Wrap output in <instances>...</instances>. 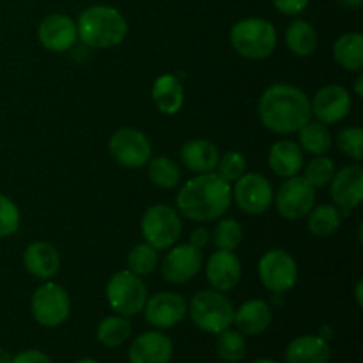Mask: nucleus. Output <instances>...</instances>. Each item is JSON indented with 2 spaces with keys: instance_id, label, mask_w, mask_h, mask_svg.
Segmentation results:
<instances>
[{
  "instance_id": "obj_28",
  "label": "nucleus",
  "mask_w": 363,
  "mask_h": 363,
  "mask_svg": "<svg viewBox=\"0 0 363 363\" xmlns=\"http://www.w3.org/2000/svg\"><path fill=\"white\" fill-rule=\"evenodd\" d=\"M286 45L296 57H311L318 50V32L308 21L294 20L286 30Z\"/></svg>"
},
{
  "instance_id": "obj_4",
  "label": "nucleus",
  "mask_w": 363,
  "mask_h": 363,
  "mask_svg": "<svg viewBox=\"0 0 363 363\" xmlns=\"http://www.w3.org/2000/svg\"><path fill=\"white\" fill-rule=\"evenodd\" d=\"M277 41V28L264 18H245L230 28V45L245 59H268L275 52Z\"/></svg>"
},
{
  "instance_id": "obj_44",
  "label": "nucleus",
  "mask_w": 363,
  "mask_h": 363,
  "mask_svg": "<svg viewBox=\"0 0 363 363\" xmlns=\"http://www.w3.org/2000/svg\"><path fill=\"white\" fill-rule=\"evenodd\" d=\"M11 360H13V357H11L9 351L0 347V363H11Z\"/></svg>"
},
{
  "instance_id": "obj_7",
  "label": "nucleus",
  "mask_w": 363,
  "mask_h": 363,
  "mask_svg": "<svg viewBox=\"0 0 363 363\" xmlns=\"http://www.w3.org/2000/svg\"><path fill=\"white\" fill-rule=\"evenodd\" d=\"M140 229L145 243L156 250H167L179 240L183 233V222L177 209L167 204H156L144 213Z\"/></svg>"
},
{
  "instance_id": "obj_17",
  "label": "nucleus",
  "mask_w": 363,
  "mask_h": 363,
  "mask_svg": "<svg viewBox=\"0 0 363 363\" xmlns=\"http://www.w3.org/2000/svg\"><path fill=\"white\" fill-rule=\"evenodd\" d=\"M38 38L39 43H41L46 50H50V52H67L69 48H73V45L78 39L77 21H73L69 16H66V14H48V16L39 23Z\"/></svg>"
},
{
  "instance_id": "obj_16",
  "label": "nucleus",
  "mask_w": 363,
  "mask_h": 363,
  "mask_svg": "<svg viewBox=\"0 0 363 363\" xmlns=\"http://www.w3.org/2000/svg\"><path fill=\"white\" fill-rule=\"evenodd\" d=\"M330 191L335 206L342 211L358 208L363 201V169L362 165L342 167L330 181Z\"/></svg>"
},
{
  "instance_id": "obj_19",
  "label": "nucleus",
  "mask_w": 363,
  "mask_h": 363,
  "mask_svg": "<svg viewBox=\"0 0 363 363\" xmlns=\"http://www.w3.org/2000/svg\"><path fill=\"white\" fill-rule=\"evenodd\" d=\"M206 277L213 289L229 293L241 280V262L233 250H216L206 264Z\"/></svg>"
},
{
  "instance_id": "obj_12",
  "label": "nucleus",
  "mask_w": 363,
  "mask_h": 363,
  "mask_svg": "<svg viewBox=\"0 0 363 363\" xmlns=\"http://www.w3.org/2000/svg\"><path fill=\"white\" fill-rule=\"evenodd\" d=\"M273 197L275 191L272 183L262 174H243L240 179L234 181L233 199L238 208L248 215H262L268 211L273 204Z\"/></svg>"
},
{
  "instance_id": "obj_39",
  "label": "nucleus",
  "mask_w": 363,
  "mask_h": 363,
  "mask_svg": "<svg viewBox=\"0 0 363 363\" xmlns=\"http://www.w3.org/2000/svg\"><path fill=\"white\" fill-rule=\"evenodd\" d=\"M273 6L277 11H280L282 14L287 16H296V14L303 13L307 9V6L311 4V0H272Z\"/></svg>"
},
{
  "instance_id": "obj_38",
  "label": "nucleus",
  "mask_w": 363,
  "mask_h": 363,
  "mask_svg": "<svg viewBox=\"0 0 363 363\" xmlns=\"http://www.w3.org/2000/svg\"><path fill=\"white\" fill-rule=\"evenodd\" d=\"M20 209L9 197L0 194V238H9L20 229Z\"/></svg>"
},
{
  "instance_id": "obj_40",
  "label": "nucleus",
  "mask_w": 363,
  "mask_h": 363,
  "mask_svg": "<svg viewBox=\"0 0 363 363\" xmlns=\"http://www.w3.org/2000/svg\"><path fill=\"white\" fill-rule=\"evenodd\" d=\"M11 363H53V362L52 358H50L46 353H43V351L27 350L23 351V353L13 357Z\"/></svg>"
},
{
  "instance_id": "obj_47",
  "label": "nucleus",
  "mask_w": 363,
  "mask_h": 363,
  "mask_svg": "<svg viewBox=\"0 0 363 363\" xmlns=\"http://www.w3.org/2000/svg\"><path fill=\"white\" fill-rule=\"evenodd\" d=\"M77 363H99V362L94 360V358H82V360H78Z\"/></svg>"
},
{
  "instance_id": "obj_34",
  "label": "nucleus",
  "mask_w": 363,
  "mask_h": 363,
  "mask_svg": "<svg viewBox=\"0 0 363 363\" xmlns=\"http://www.w3.org/2000/svg\"><path fill=\"white\" fill-rule=\"evenodd\" d=\"M303 179L307 181L311 186L314 188H323L326 184H330V181L335 176V163L332 158H328L326 155L315 156L314 160L307 163V167H303Z\"/></svg>"
},
{
  "instance_id": "obj_3",
  "label": "nucleus",
  "mask_w": 363,
  "mask_h": 363,
  "mask_svg": "<svg viewBox=\"0 0 363 363\" xmlns=\"http://www.w3.org/2000/svg\"><path fill=\"white\" fill-rule=\"evenodd\" d=\"M78 39L91 48H112L128 34V21L116 7L91 6L82 11L77 21Z\"/></svg>"
},
{
  "instance_id": "obj_24",
  "label": "nucleus",
  "mask_w": 363,
  "mask_h": 363,
  "mask_svg": "<svg viewBox=\"0 0 363 363\" xmlns=\"http://www.w3.org/2000/svg\"><path fill=\"white\" fill-rule=\"evenodd\" d=\"M218 158L220 152L216 145L206 138L188 140L181 149V162L190 172L195 174L215 172Z\"/></svg>"
},
{
  "instance_id": "obj_11",
  "label": "nucleus",
  "mask_w": 363,
  "mask_h": 363,
  "mask_svg": "<svg viewBox=\"0 0 363 363\" xmlns=\"http://www.w3.org/2000/svg\"><path fill=\"white\" fill-rule=\"evenodd\" d=\"M275 208L284 218L301 220L315 206V188L311 186L303 177H287L280 184L279 191L273 197Z\"/></svg>"
},
{
  "instance_id": "obj_27",
  "label": "nucleus",
  "mask_w": 363,
  "mask_h": 363,
  "mask_svg": "<svg viewBox=\"0 0 363 363\" xmlns=\"http://www.w3.org/2000/svg\"><path fill=\"white\" fill-rule=\"evenodd\" d=\"M298 140L303 152H308L312 156H323L332 149L333 138L330 133L328 126L319 121H308L307 124L298 130Z\"/></svg>"
},
{
  "instance_id": "obj_41",
  "label": "nucleus",
  "mask_w": 363,
  "mask_h": 363,
  "mask_svg": "<svg viewBox=\"0 0 363 363\" xmlns=\"http://www.w3.org/2000/svg\"><path fill=\"white\" fill-rule=\"evenodd\" d=\"M188 243H191L195 248H199V250H204L206 245L209 243V230L206 229V227H197V229L191 230L190 241H188Z\"/></svg>"
},
{
  "instance_id": "obj_32",
  "label": "nucleus",
  "mask_w": 363,
  "mask_h": 363,
  "mask_svg": "<svg viewBox=\"0 0 363 363\" xmlns=\"http://www.w3.org/2000/svg\"><path fill=\"white\" fill-rule=\"evenodd\" d=\"M216 353L227 363H240L247 354V340L238 330H223L216 335Z\"/></svg>"
},
{
  "instance_id": "obj_23",
  "label": "nucleus",
  "mask_w": 363,
  "mask_h": 363,
  "mask_svg": "<svg viewBox=\"0 0 363 363\" xmlns=\"http://www.w3.org/2000/svg\"><path fill=\"white\" fill-rule=\"evenodd\" d=\"M332 347L321 335H301L291 340L286 350V363H330Z\"/></svg>"
},
{
  "instance_id": "obj_14",
  "label": "nucleus",
  "mask_w": 363,
  "mask_h": 363,
  "mask_svg": "<svg viewBox=\"0 0 363 363\" xmlns=\"http://www.w3.org/2000/svg\"><path fill=\"white\" fill-rule=\"evenodd\" d=\"M353 106L350 91L342 85H326L311 101L312 116L323 124H335L346 119Z\"/></svg>"
},
{
  "instance_id": "obj_45",
  "label": "nucleus",
  "mask_w": 363,
  "mask_h": 363,
  "mask_svg": "<svg viewBox=\"0 0 363 363\" xmlns=\"http://www.w3.org/2000/svg\"><path fill=\"white\" fill-rule=\"evenodd\" d=\"M362 286H363V282L360 280V282L357 284V291H354V296H357L358 307H362V305H363V300H362Z\"/></svg>"
},
{
  "instance_id": "obj_18",
  "label": "nucleus",
  "mask_w": 363,
  "mask_h": 363,
  "mask_svg": "<svg viewBox=\"0 0 363 363\" xmlns=\"http://www.w3.org/2000/svg\"><path fill=\"white\" fill-rule=\"evenodd\" d=\"M174 357V344L162 332H145L131 342L128 351L130 363H170Z\"/></svg>"
},
{
  "instance_id": "obj_1",
  "label": "nucleus",
  "mask_w": 363,
  "mask_h": 363,
  "mask_svg": "<svg viewBox=\"0 0 363 363\" xmlns=\"http://www.w3.org/2000/svg\"><path fill=\"white\" fill-rule=\"evenodd\" d=\"M233 204V186L216 172L197 174L183 184L176 197L177 213L204 223L218 220Z\"/></svg>"
},
{
  "instance_id": "obj_25",
  "label": "nucleus",
  "mask_w": 363,
  "mask_h": 363,
  "mask_svg": "<svg viewBox=\"0 0 363 363\" xmlns=\"http://www.w3.org/2000/svg\"><path fill=\"white\" fill-rule=\"evenodd\" d=\"M152 101L165 116H176L184 103V89L176 74H162L152 85Z\"/></svg>"
},
{
  "instance_id": "obj_15",
  "label": "nucleus",
  "mask_w": 363,
  "mask_h": 363,
  "mask_svg": "<svg viewBox=\"0 0 363 363\" xmlns=\"http://www.w3.org/2000/svg\"><path fill=\"white\" fill-rule=\"evenodd\" d=\"M188 305L177 293H158L147 298L144 305L145 321L160 330H167L183 321Z\"/></svg>"
},
{
  "instance_id": "obj_6",
  "label": "nucleus",
  "mask_w": 363,
  "mask_h": 363,
  "mask_svg": "<svg viewBox=\"0 0 363 363\" xmlns=\"http://www.w3.org/2000/svg\"><path fill=\"white\" fill-rule=\"evenodd\" d=\"M149 293L144 280L130 269L117 272L106 284V301L116 314L133 318L144 311Z\"/></svg>"
},
{
  "instance_id": "obj_26",
  "label": "nucleus",
  "mask_w": 363,
  "mask_h": 363,
  "mask_svg": "<svg viewBox=\"0 0 363 363\" xmlns=\"http://www.w3.org/2000/svg\"><path fill=\"white\" fill-rule=\"evenodd\" d=\"M333 59L340 67L347 71L363 69V35L360 32L342 34L333 45Z\"/></svg>"
},
{
  "instance_id": "obj_10",
  "label": "nucleus",
  "mask_w": 363,
  "mask_h": 363,
  "mask_svg": "<svg viewBox=\"0 0 363 363\" xmlns=\"http://www.w3.org/2000/svg\"><path fill=\"white\" fill-rule=\"evenodd\" d=\"M110 155L126 169H140L152 156V144L144 131L137 128H121L108 142Z\"/></svg>"
},
{
  "instance_id": "obj_46",
  "label": "nucleus",
  "mask_w": 363,
  "mask_h": 363,
  "mask_svg": "<svg viewBox=\"0 0 363 363\" xmlns=\"http://www.w3.org/2000/svg\"><path fill=\"white\" fill-rule=\"evenodd\" d=\"M252 363H279V362L272 360V358H261V360H255V362H252Z\"/></svg>"
},
{
  "instance_id": "obj_20",
  "label": "nucleus",
  "mask_w": 363,
  "mask_h": 363,
  "mask_svg": "<svg viewBox=\"0 0 363 363\" xmlns=\"http://www.w3.org/2000/svg\"><path fill=\"white\" fill-rule=\"evenodd\" d=\"M23 264L27 272L34 275L35 279L48 280L59 273L60 255L52 243L35 241L25 248Z\"/></svg>"
},
{
  "instance_id": "obj_43",
  "label": "nucleus",
  "mask_w": 363,
  "mask_h": 363,
  "mask_svg": "<svg viewBox=\"0 0 363 363\" xmlns=\"http://www.w3.org/2000/svg\"><path fill=\"white\" fill-rule=\"evenodd\" d=\"M339 2L342 4V6L351 7V9H358V7H362L363 0H339Z\"/></svg>"
},
{
  "instance_id": "obj_8",
  "label": "nucleus",
  "mask_w": 363,
  "mask_h": 363,
  "mask_svg": "<svg viewBox=\"0 0 363 363\" xmlns=\"http://www.w3.org/2000/svg\"><path fill=\"white\" fill-rule=\"evenodd\" d=\"M32 318L45 328L64 325L71 314L69 294L55 282H45L34 291L30 300Z\"/></svg>"
},
{
  "instance_id": "obj_31",
  "label": "nucleus",
  "mask_w": 363,
  "mask_h": 363,
  "mask_svg": "<svg viewBox=\"0 0 363 363\" xmlns=\"http://www.w3.org/2000/svg\"><path fill=\"white\" fill-rule=\"evenodd\" d=\"M149 179L152 184L163 190H172L181 181V169L174 160L160 156V158H151L147 163Z\"/></svg>"
},
{
  "instance_id": "obj_2",
  "label": "nucleus",
  "mask_w": 363,
  "mask_h": 363,
  "mask_svg": "<svg viewBox=\"0 0 363 363\" xmlns=\"http://www.w3.org/2000/svg\"><path fill=\"white\" fill-rule=\"evenodd\" d=\"M257 112L262 126L279 135L294 133L312 119L311 99L291 84L269 85L259 99Z\"/></svg>"
},
{
  "instance_id": "obj_5",
  "label": "nucleus",
  "mask_w": 363,
  "mask_h": 363,
  "mask_svg": "<svg viewBox=\"0 0 363 363\" xmlns=\"http://www.w3.org/2000/svg\"><path fill=\"white\" fill-rule=\"evenodd\" d=\"M188 312L197 328L213 335L230 328L234 323V305L225 294L216 289H206L195 294Z\"/></svg>"
},
{
  "instance_id": "obj_9",
  "label": "nucleus",
  "mask_w": 363,
  "mask_h": 363,
  "mask_svg": "<svg viewBox=\"0 0 363 363\" xmlns=\"http://www.w3.org/2000/svg\"><path fill=\"white\" fill-rule=\"evenodd\" d=\"M259 279L268 291L277 294L287 293L298 282V264L289 252L273 248L259 261Z\"/></svg>"
},
{
  "instance_id": "obj_37",
  "label": "nucleus",
  "mask_w": 363,
  "mask_h": 363,
  "mask_svg": "<svg viewBox=\"0 0 363 363\" xmlns=\"http://www.w3.org/2000/svg\"><path fill=\"white\" fill-rule=\"evenodd\" d=\"M337 147L347 158L360 162L363 158V130L358 126L344 128L337 135Z\"/></svg>"
},
{
  "instance_id": "obj_22",
  "label": "nucleus",
  "mask_w": 363,
  "mask_h": 363,
  "mask_svg": "<svg viewBox=\"0 0 363 363\" xmlns=\"http://www.w3.org/2000/svg\"><path fill=\"white\" fill-rule=\"evenodd\" d=\"M272 307L264 300H248L234 311V323L243 335H261L272 325Z\"/></svg>"
},
{
  "instance_id": "obj_36",
  "label": "nucleus",
  "mask_w": 363,
  "mask_h": 363,
  "mask_svg": "<svg viewBox=\"0 0 363 363\" xmlns=\"http://www.w3.org/2000/svg\"><path fill=\"white\" fill-rule=\"evenodd\" d=\"M245 170H247V158H245L243 152L227 151L218 158L215 172L218 174L220 177H223L227 183L233 184L234 181H238L243 176Z\"/></svg>"
},
{
  "instance_id": "obj_21",
  "label": "nucleus",
  "mask_w": 363,
  "mask_h": 363,
  "mask_svg": "<svg viewBox=\"0 0 363 363\" xmlns=\"http://www.w3.org/2000/svg\"><path fill=\"white\" fill-rule=\"evenodd\" d=\"M268 165L279 177H293L303 170L305 152L293 140H279L268 152Z\"/></svg>"
},
{
  "instance_id": "obj_29",
  "label": "nucleus",
  "mask_w": 363,
  "mask_h": 363,
  "mask_svg": "<svg viewBox=\"0 0 363 363\" xmlns=\"http://www.w3.org/2000/svg\"><path fill=\"white\" fill-rule=\"evenodd\" d=\"M307 216V227L315 238L333 236L340 229V223H342V213L337 206L332 204H323L318 206V208L314 206Z\"/></svg>"
},
{
  "instance_id": "obj_33",
  "label": "nucleus",
  "mask_w": 363,
  "mask_h": 363,
  "mask_svg": "<svg viewBox=\"0 0 363 363\" xmlns=\"http://www.w3.org/2000/svg\"><path fill=\"white\" fill-rule=\"evenodd\" d=\"M158 250L147 243L137 245L128 254V269L138 277H145L155 272L158 268Z\"/></svg>"
},
{
  "instance_id": "obj_13",
  "label": "nucleus",
  "mask_w": 363,
  "mask_h": 363,
  "mask_svg": "<svg viewBox=\"0 0 363 363\" xmlns=\"http://www.w3.org/2000/svg\"><path fill=\"white\" fill-rule=\"evenodd\" d=\"M202 264H204L202 250L195 248L191 243L176 245V247H170L163 259L162 275L167 282L181 286L194 279L201 272Z\"/></svg>"
},
{
  "instance_id": "obj_30",
  "label": "nucleus",
  "mask_w": 363,
  "mask_h": 363,
  "mask_svg": "<svg viewBox=\"0 0 363 363\" xmlns=\"http://www.w3.org/2000/svg\"><path fill=\"white\" fill-rule=\"evenodd\" d=\"M131 326L130 318H124V315H110V318H105L98 325V332H96V337H98L99 342L106 347H119L126 342L131 337Z\"/></svg>"
},
{
  "instance_id": "obj_42",
  "label": "nucleus",
  "mask_w": 363,
  "mask_h": 363,
  "mask_svg": "<svg viewBox=\"0 0 363 363\" xmlns=\"http://www.w3.org/2000/svg\"><path fill=\"white\" fill-rule=\"evenodd\" d=\"M363 73L362 71H358V77L357 80H354V92H357L358 98H363Z\"/></svg>"
},
{
  "instance_id": "obj_35",
  "label": "nucleus",
  "mask_w": 363,
  "mask_h": 363,
  "mask_svg": "<svg viewBox=\"0 0 363 363\" xmlns=\"http://www.w3.org/2000/svg\"><path fill=\"white\" fill-rule=\"evenodd\" d=\"M243 240V229L233 218H223L213 230V243L218 250H236Z\"/></svg>"
}]
</instances>
